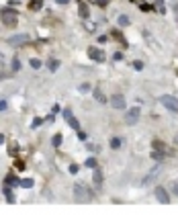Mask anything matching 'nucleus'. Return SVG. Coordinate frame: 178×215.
Instances as JSON below:
<instances>
[{
  "mask_svg": "<svg viewBox=\"0 0 178 215\" xmlns=\"http://www.w3.org/2000/svg\"><path fill=\"white\" fill-rule=\"evenodd\" d=\"M74 197L78 203H90L94 199V192L90 191L86 184H74Z\"/></svg>",
  "mask_w": 178,
  "mask_h": 215,
  "instance_id": "1",
  "label": "nucleus"
},
{
  "mask_svg": "<svg viewBox=\"0 0 178 215\" xmlns=\"http://www.w3.org/2000/svg\"><path fill=\"white\" fill-rule=\"evenodd\" d=\"M0 17H2V25L4 27H14L16 25V12H14V8H2Z\"/></svg>",
  "mask_w": 178,
  "mask_h": 215,
  "instance_id": "2",
  "label": "nucleus"
},
{
  "mask_svg": "<svg viewBox=\"0 0 178 215\" xmlns=\"http://www.w3.org/2000/svg\"><path fill=\"white\" fill-rule=\"evenodd\" d=\"M29 39H31V37H29L27 33H14V35H10L6 41H8L10 47H23V45L29 43Z\"/></svg>",
  "mask_w": 178,
  "mask_h": 215,
  "instance_id": "3",
  "label": "nucleus"
},
{
  "mask_svg": "<svg viewBox=\"0 0 178 215\" xmlns=\"http://www.w3.org/2000/svg\"><path fill=\"white\" fill-rule=\"evenodd\" d=\"M160 102L166 107L168 111L178 113V98H176V96H172V94H162V96H160Z\"/></svg>",
  "mask_w": 178,
  "mask_h": 215,
  "instance_id": "4",
  "label": "nucleus"
},
{
  "mask_svg": "<svg viewBox=\"0 0 178 215\" xmlns=\"http://www.w3.org/2000/svg\"><path fill=\"white\" fill-rule=\"evenodd\" d=\"M139 117H141V109H139V107H131L129 111L125 113V123L135 125L137 121H139Z\"/></svg>",
  "mask_w": 178,
  "mask_h": 215,
  "instance_id": "5",
  "label": "nucleus"
},
{
  "mask_svg": "<svg viewBox=\"0 0 178 215\" xmlns=\"http://www.w3.org/2000/svg\"><path fill=\"white\" fill-rule=\"evenodd\" d=\"M61 117H64V119L68 121V125H70L72 129H76V131L80 129V123H78V119L74 117V113H72L70 109H64V111H61Z\"/></svg>",
  "mask_w": 178,
  "mask_h": 215,
  "instance_id": "6",
  "label": "nucleus"
},
{
  "mask_svg": "<svg viewBox=\"0 0 178 215\" xmlns=\"http://www.w3.org/2000/svg\"><path fill=\"white\" fill-rule=\"evenodd\" d=\"M156 199H158L162 205L170 203V195H168V191L164 189V186H156Z\"/></svg>",
  "mask_w": 178,
  "mask_h": 215,
  "instance_id": "7",
  "label": "nucleus"
},
{
  "mask_svg": "<svg viewBox=\"0 0 178 215\" xmlns=\"http://www.w3.org/2000/svg\"><path fill=\"white\" fill-rule=\"evenodd\" d=\"M108 102H111V107H115V109H125V104H127V101H125L123 94H113V96L108 98Z\"/></svg>",
  "mask_w": 178,
  "mask_h": 215,
  "instance_id": "8",
  "label": "nucleus"
},
{
  "mask_svg": "<svg viewBox=\"0 0 178 215\" xmlns=\"http://www.w3.org/2000/svg\"><path fill=\"white\" fill-rule=\"evenodd\" d=\"M88 56L92 57L94 62H105V53L100 49H96V47H88Z\"/></svg>",
  "mask_w": 178,
  "mask_h": 215,
  "instance_id": "9",
  "label": "nucleus"
},
{
  "mask_svg": "<svg viewBox=\"0 0 178 215\" xmlns=\"http://www.w3.org/2000/svg\"><path fill=\"white\" fill-rule=\"evenodd\" d=\"M102 180H105V178H102V172L98 168H94V172H92V182H94L96 189H102Z\"/></svg>",
  "mask_w": 178,
  "mask_h": 215,
  "instance_id": "10",
  "label": "nucleus"
},
{
  "mask_svg": "<svg viewBox=\"0 0 178 215\" xmlns=\"http://www.w3.org/2000/svg\"><path fill=\"white\" fill-rule=\"evenodd\" d=\"M94 101H98L100 102V104H107V96H105V94H102V90H100V88H96L94 90Z\"/></svg>",
  "mask_w": 178,
  "mask_h": 215,
  "instance_id": "11",
  "label": "nucleus"
},
{
  "mask_svg": "<svg viewBox=\"0 0 178 215\" xmlns=\"http://www.w3.org/2000/svg\"><path fill=\"white\" fill-rule=\"evenodd\" d=\"M117 23H119V27H129V17L127 14H119V19H117Z\"/></svg>",
  "mask_w": 178,
  "mask_h": 215,
  "instance_id": "12",
  "label": "nucleus"
},
{
  "mask_svg": "<svg viewBox=\"0 0 178 215\" xmlns=\"http://www.w3.org/2000/svg\"><path fill=\"white\" fill-rule=\"evenodd\" d=\"M47 68H49V72H58L59 59H49V62H47Z\"/></svg>",
  "mask_w": 178,
  "mask_h": 215,
  "instance_id": "13",
  "label": "nucleus"
},
{
  "mask_svg": "<svg viewBox=\"0 0 178 215\" xmlns=\"http://www.w3.org/2000/svg\"><path fill=\"white\" fill-rule=\"evenodd\" d=\"M41 6H43V0H31V2H29V8H31V11H39Z\"/></svg>",
  "mask_w": 178,
  "mask_h": 215,
  "instance_id": "14",
  "label": "nucleus"
},
{
  "mask_svg": "<svg viewBox=\"0 0 178 215\" xmlns=\"http://www.w3.org/2000/svg\"><path fill=\"white\" fill-rule=\"evenodd\" d=\"M4 184H6V186H12V184H19V180H16V176H14V174H8V176H6V180H4Z\"/></svg>",
  "mask_w": 178,
  "mask_h": 215,
  "instance_id": "15",
  "label": "nucleus"
},
{
  "mask_svg": "<svg viewBox=\"0 0 178 215\" xmlns=\"http://www.w3.org/2000/svg\"><path fill=\"white\" fill-rule=\"evenodd\" d=\"M4 195H6V201L8 203H14V195H12L10 186H4Z\"/></svg>",
  "mask_w": 178,
  "mask_h": 215,
  "instance_id": "16",
  "label": "nucleus"
},
{
  "mask_svg": "<svg viewBox=\"0 0 178 215\" xmlns=\"http://www.w3.org/2000/svg\"><path fill=\"white\" fill-rule=\"evenodd\" d=\"M19 184H21L23 189H31V186H33V178H23V180H19Z\"/></svg>",
  "mask_w": 178,
  "mask_h": 215,
  "instance_id": "17",
  "label": "nucleus"
},
{
  "mask_svg": "<svg viewBox=\"0 0 178 215\" xmlns=\"http://www.w3.org/2000/svg\"><path fill=\"white\" fill-rule=\"evenodd\" d=\"M88 14H90L88 6H86V4H80V17H82V19H88Z\"/></svg>",
  "mask_w": 178,
  "mask_h": 215,
  "instance_id": "18",
  "label": "nucleus"
},
{
  "mask_svg": "<svg viewBox=\"0 0 178 215\" xmlns=\"http://www.w3.org/2000/svg\"><path fill=\"white\" fill-rule=\"evenodd\" d=\"M61 137H64L61 133H55V135H53V139H51V144H53L55 147H59V146H61Z\"/></svg>",
  "mask_w": 178,
  "mask_h": 215,
  "instance_id": "19",
  "label": "nucleus"
},
{
  "mask_svg": "<svg viewBox=\"0 0 178 215\" xmlns=\"http://www.w3.org/2000/svg\"><path fill=\"white\" fill-rule=\"evenodd\" d=\"M84 166H88V168H96V160L94 158H86V162H84Z\"/></svg>",
  "mask_w": 178,
  "mask_h": 215,
  "instance_id": "20",
  "label": "nucleus"
},
{
  "mask_svg": "<svg viewBox=\"0 0 178 215\" xmlns=\"http://www.w3.org/2000/svg\"><path fill=\"white\" fill-rule=\"evenodd\" d=\"M154 150H158V152L162 150V152H164V150H166V146H164V144H162L160 139H154Z\"/></svg>",
  "mask_w": 178,
  "mask_h": 215,
  "instance_id": "21",
  "label": "nucleus"
},
{
  "mask_svg": "<svg viewBox=\"0 0 178 215\" xmlns=\"http://www.w3.org/2000/svg\"><path fill=\"white\" fill-rule=\"evenodd\" d=\"M156 11H158V12H166V8H164V0H158V2H156Z\"/></svg>",
  "mask_w": 178,
  "mask_h": 215,
  "instance_id": "22",
  "label": "nucleus"
},
{
  "mask_svg": "<svg viewBox=\"0 0 178 215\" xmlns=\"http://www.w3.org/2000/svg\"><path fill=\"white\" fill-rule=\"evenodd\" d=\"M31 68L39 70V68H41V59H37V57H33V59H31Z\"/></svg>",
  "mask_w": 178,
  "mask_h": 215,
  "instance_id": "23",
  "label": "nucleus"
},
{
  "mask_svg": "<svg viewBox=\"0 0 178 215\" xmlns=\"http://www.w3.org/2000/svg\"><path fill=\"white\" fill-rule=\"evenodd\" d=\"M119 146H121V139H119V137H111V147H115V150H117Z\"/></svg>",
  "mask_w": 178,
  "mask_h": 215,
  "instance_id": "24",
  "label": "nucleus"
},
{
  "mask_svg": "<svg viewBox=\"0 0 178 215\" xmlns=\"http://www.w3.org/2000/svg\"><path fill=\"white\" fill-rule=\"evenodd\" d=\"M19 70H21V62L14 57V59H12V72H19Z\"/></svg>",
  "mask_w": 178,
  "mask_h": 215,
  "instance_id": "25",
  "label": "nucleus"
},
{
  "mask_svg": "<svg viewBox=\"0 0 178 215\" xmlns=\"http://www.w3.org/2000/svg\"><path fill=\"white\" fill-rule=\"evenodd\" d=\"M90 88H92V86H90V84H86V82H84L82 86H80V92H90Z\"/></svg>",
  "mask_w": 178,
  "mask_h": 215,
  "instance_id": "26",
  "label": "nucleus"
},
{
  "mask_svg": "<svg viewBox=\"0 0 178 215\" xmlns=\"http://www.w3.org/2000/svg\"><path fill=\"white\" fill-rule=\"evenodd\" d=\"M70 172H72V174H78V172H80L78 164H70Z\"/></svg>",
  "mask_w": 178,
  "mask_h": 215,
  "instance_id": "27",
  "label": "nucleus"
},
{
  "mask_svg": "<svg viewBox=\"0 0 178 215\" xmlns=\"http://www.w3.org/2000/svg\"><path fill=\"white\" fill-rule=\"evenodd\" d=\"M152 156H154V160H164V154H160L158 150H156V152L152 154Z\"/></svg>",
  "mask_w": 178,
  "mask_h": 215,
  "instance_id": "28",
  "label": "nucleus"
},
{
  "mask_svg": "<svg viewBox=\"0 0 178 215\" xmlns=\"http://www.w3.org/2000/svg\"><path fill=\"white\" fill-rule=\"evenodd\" d=\"M96 4H98V6H102V8H105V6H108V0H94Z\"/></svg>",
  "mask_w": 178,
  "mask_h": 215,
  "instance_id": "29",
  "label": "nucleus"
},
{
  "mask_svg": "<svg viewBox=\"0 0 178 215\" xmlns=\"http://www.w3.org/2000/svg\"><path fill=\"white\" fill-rule=\"evenodd\" d=\"M133 68H135V70H143V62H133Z\"/></svg>",
  "mask_w": 178,
  "mask_h": 215,
  "instance_id": "30",
  "label": "nucleus"
},
{
  "mask_svg": "<svg viewBox=\"0 0 178 215\" xmlns=\"http://www.w3.org/2000/svg\"><path fill=\"white\" fill-rule=\"evenodd\" d=\"M78 139H80V141H86V133L80 131V129H78Z\"/></svg>",
  "mask_w": 178,
  "mask_h": 215,
  "instance_id": "31",
  "label": "nucleus"
},
{
  "mask_svg": "<svg viewBox=\"0 0 178 215\" xmlns=\"http://www.w3.org/2000/svg\"><path fill=\"white\" fill-rule=\"evenodd\" d=\"M139 8H141V11H152V6H150V4H145V2H143V4H139Z\"/></svg>",
  "mask_w": 178,
  "mask_h": 215,
  "instance_id": "32",
  "label": "nucleus"
},
{
  "mask_svg": "<svg viewBox=\"0 0 178 215\" xmlns=\"http://www.w3.org/2000/svg\"><path fill=\"white\" fill-rule=\"evenodd\" d=\"M107 41H108L107 35H100V37H98V43H107Z\"/></svg>",
  "mask_w": 178,
  "mask_h": 215,
  "instance_id": "33",
  "label": "nucleus"
},
{
  "mask_svg": "<svg viewBox=\"0 0 178 215\" xmlns=\"http://www.w3.org/2000/svg\"><path fill=\"white\" fill-rule=\"evenodd\" d=\"M41 123H43V119H39V117H37L35 121H33V127H39V125H41Z\"/></svg>",
  "mask_w": 178,
  "mask_h": 215,
  "instance_id": "34",
  "label": "nucleus"
},
{
  "mask_svg": "<svg viewBox=\"0 0 178 215\" xmlns=\"http://www.w3.org/2000/svg\"><path fill=\"white\" fill-rule=\"evenodd\" d=\"M121 59H123V53L117 51V53H115V62H121Z\"/></svg>",
  "mask_w": 178,
  "mask_h": 215,
  "instance_id": "35",
  "label": "nucleus"
},
{
  "mask_svg": "<svg viewBox=\"0 0 178 215\" xmlns=\"http://www.w3.org/2000/svg\"><path fill=\"white\" fill-rule=\"evenodd\" d=\"M172 192L178 197V182H174V184H172Z\"/></svg>",
  "mask_w": 178,
  "mask_h": 215,
  "instance_id": "36",
  "label": "nucleus"
},
{
  "mask_svg": "<svg viewBox=\"0 0 178 215\" xmlns=\"http://www.w3.org/2000/svg\"><path fill=\"white\" fill-rule=\"evenodd\" d=\"M6 107H8L6 101H0V111H6Z\"/></svg>",
  "mask_w": 178,
  "mask_h": 215,
  "instance_id": "37",
  "label": "nucleus"
},
{
  "mask_svg": "<svg viewBox=\"0 0 178 215\" xmlns=\"http://www.w3.org/2000/svg\"><path fill=\"white\" fill-rule=\"evenodd\" d=\"M55 2H58V4H64V6H66V4H68L70 0H55Z\"/></svg>",
  "mask_w": 178,
  "mask_h": 215,
  "instance_id": "38",
  "label": "nucleus"
},
{
  "mask_svg": "<svg viewBox=\"0 0 178 215\" xmlns=\"http://www.w3.org/2000/svg\"><path fill=\"white\" fill-rule=\"evenodd\" d=\"M0 144H4V135L2 133H0Z\"/></svg>",
  "mask_w": 178,
  "mask_h": 215,
  "instance_id": "39",
  "label": "nucleus"
},
{
  "mask_svg": "<svg viewBox=\"0 0 178 215\" xmlns=\"http://www.w3.org/2000/svg\"><path fill=\"white\" fill-rule=\"evenodd\" d=\"M0 62H2V53H0Z\"/></svg>",
  "mask_w": 178,
  "mask_h": 215,
  "instance_id": "40",
  "label": "nucleus"
}]
</instances>
